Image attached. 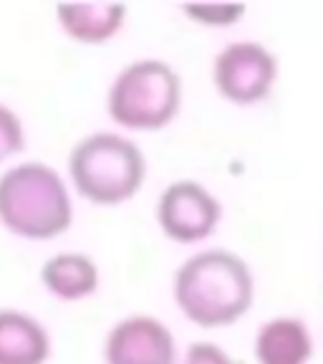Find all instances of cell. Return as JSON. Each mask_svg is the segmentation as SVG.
Masks as SVG:
<instances>
[{
	"label": "cell",
	"mask_w": 323,
	"mask_h": 364,
	"mask_svg": "<svg viewBox=\"0 0 323 364\" xmlns=\"http://www.w3.org/2000/svg\"><path fill=\"white\" fill-rule=\"evenodd\" d=\"M147 172V154L134 136L119 129H97L71 144L63 175L74 195L99 208H116L139 195Z\"/></svg>",
	"instance_id": "cell-3"
},
{
	"label": "cell",
	"mask_w": 323,
	"mask_h": 364,
	"mask_svg": "<svg viewBox=\"0 0 323 364\" xmlns=\"http://www.w3.org/2000/svg\"><path fill=\"white\" fill-rule=\"evenodd\" d=\"M26 139H28V132L23 117L11 104L0 102V165H11L26 149Z\"/></svg>",
	"instance_id": "cell-13"
},
{
	"label": "cell",
	"mask_w": 323,
	"mask_h": 364,
	"mask_svg": "<svg viewBox=\"0 0 323 364\" xmlns=\"http://www.w3.org/2000/svg\"><path fill=\"white\" fill-rule=\"evenodd\" d=\"M53 334L43 318L18 306H0V364H48Z\"/></svg>",
	"instance_id": "cell-11"
},
{
	"label": "cell",
	"mask_w": 323,
	"mask_h": 364,
	"mask_svg": "<svg viewBox=\"0 0 323 364\" xmlns=\"http://www.w3.org/2000/svg\"><path fill=\"white\" fill-rule=\"evenodd\" d=\"M180 11L202 28H230L248 13L243 0H187Z\"/></svg>",
	"instance_id": "cell-12"
},
{
	"label": "cell",
	"mask_w": 323,
	"mask_h": 364,
	"mask_svg": "<svg viewBox=\"0 0 323 364\" xmlns=\"http://www.w3.org/2000/svg\"><path fill=\"white\" fill-rule=\"evenodd\" d=\"M180 344L165 318L134 311L116 318L102 341L104 364H177Z\"/></svg>",
	"instance_id": "cell-7"
},
{
	"label": "cell",
	"mask_w": 323,
	"mask_h": 364,
	"mask_svg": "<svg viewBox=\"0 0 323 364\" xmlns=\"http://www.w3.org/2000/svg\"><path fill=\"white\" fill-rule=\"evenodd\" d=\"M177 364H240V359L233 357L217 341L197 339V341H190L185 349H180Z\"/></svg>",
	"instance_id": "cell-14"
},
{
	"label": "cell",
	"mask_w": 323,
	"mask_h": 364,
	"mask_svg": "<svg viewBox=\"0 0 323 364\" xmlns=\"http://www.w3.org/2000/svg\"><path fill=\"white\" fill-rule=\"evenodd\" d=\"M316 354V339L306 318L275 314L263 318L253 336L258 364H308Z\"/></svg>",
	"instance_id": "cell-9"
},
{
	"label": "cell",
	"mask_w": 323,
	"mask_h": 364,
	"mask_svg": "<svg viewBox=\"0 0 323 364\" xmlns=\"http://www.w3.org/2000/svg\"><path fill=\"white\" fill-rule=\"evenodd\" d=\"M215 91L235 107H256L273 94L280 79V58L258 38L222 43L210 63Z\"/></svg>",
	"instance_id": "cell-5"
},
{
	"label": "cell",
	"mask_w": 323,
	"mask_h": 364,
	"mask_svg": "<svg viewBox=\"0 0 323 364\" xmlns=\"http://www.w3.org/2000/svg\"><path fill=\"white\" fill-rule=\"evenodd\" d=\"M256 273L240 253L220 245L195 250L172 276V299L199 329L238 324L256 301Z\"/></svg>",
	"instance_id": "cell-1"
},
{
	"label": "cell",
	"mask_w": 323,
	"mask_h": 364,
	"mask_svg": "<svg viewBox=\"0 0 323 364\" xmlns=\"http://www.w3.org/2000/svg\"><path fill=\"white\" fill-rule=\"evenodd\" d=\"M76 220L66 175L43 159L11 162L0 172V225L23 240H53Z\"/></svg>",
	"instance_id": "cell-2"
},
{
	"label": "cell",
	"mask_w": 323,
	"mask_h": 364,
	"mask_svg": "<svg viewBox=\"0 0 323 364\" xmlns=\"http://www.w3.org/2000/svg\"><path fill=\"white\" fill-rule=\"evenodd\" d=\"M154 218L159 230L172 243H204L217 233L222 223V200L202 180L177 177L157 195Z\"/></svg>",
	"instance_id": "cell-6"
},
{
	"label": "cell",
	"mask_w": 323,
	"mask_h": 364,
	"mask_svg": "<svg viewBox=\"0 0 323 364\" xmlns=\"http://www.w3.org/2000/svg\"><path fill=\"white\" fill-rule=\"evenodd\" d=\"M43 291L63 304L84 301L102 286V268L97 258L84 250H56L38 268Z\"/></svg>",
	"instance_id": "cell-10"
},
{
	"label": "cell",
	"mask_w": 323,
	"mask_h": 364,
	"mask_svg": "<svg viewBox=\"0 0 323 364\" xmlns=\"http://www.w3.org/2000/svg\"><path fill=\"white\" fill-rule=\"evenodd\" d=\"M56 23L68 41L104 46L124 31L129 6L119 0H66L53 8Z\"/></svg>",
	"instance_id": "cell-8"
},
{
	"label": "cell",
	"mask_w": 323,
	"mask_h": 364,
	"mask_svg": "<svg viewBox=\"0 0 323 364\" xmlns=\"http://www.w3.org/2000/svg\"><path fill=\"white\" fill-rule=\"evenodd\" d=\"M185 99L182 76L167 58L139 56L126 61L106 86V117L126 134L159 132L177 119Z\"/></svg>",
	"instance_id": "cell-4"
}]
</instances>
